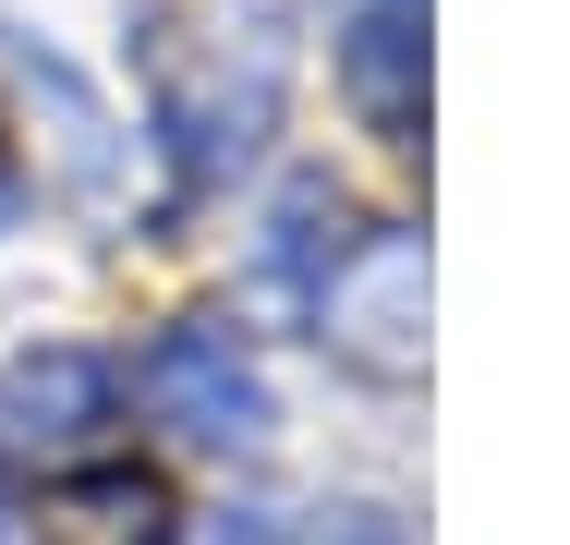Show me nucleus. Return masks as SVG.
<instances>
[{
	"label": "nucleus",
	"mask_w": 570,
	"mask_h": 545,
	"mask_svg": "<svg viewBox=\"0 0 570 545\" xmlns=\"http://www.w3.org/2000/svg\"><path fill=\"white\" fill-rule=\"evenodd\" d=\"M12 413H24V436H37V413H98V376H86V364H49V376H12Z\"/></svg>",
	"instance_id": "f03ea898"
},
{
	"label": "nucleus",
	"mask_w": 570,
	"mask_h": 545,
	"mask_svg": "<svg viewBox=\"0 0 570 545\" xmlns=\"http://www.w3.org/2000/svg\"><path fill=\"white\" fill-rule=\"evenodd\" d=\"M158 388L195 413V436H255V388H243V376H195V364L170 351V364H158Z\"/></svg>",
	"instance_id": "f257e3e1"
}]
</instances>
